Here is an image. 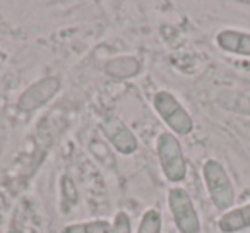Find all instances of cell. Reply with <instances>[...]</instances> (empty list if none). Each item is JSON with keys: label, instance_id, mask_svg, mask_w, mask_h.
Returning a JSON list of instances; mask_svg holds the SVG:
<instances>
[{"label": "cell", "instance_id": "obj_1", "mask_svg": "<svg viewBox=\"0 0 250 233\" xmlns=\"http://www.w3.org/2000/svg\"><path fill=\"white\" fill-rule=\"evenodd\" d=\"M202 180H204L206 191L211 199L212 206L218 211L226 212L235 204V187L229 178L226 168L223 167L221 161L209 158L202 163Z\"/></svg>", "mask_w": 250, "mask_h": 233}, {"label": "cell", "instance_id": "obj_2", "mask_svg": "<svg viewBox=\"0 0 250 233\" xmlns=\"http://www.w3.org/2000/svg\"><path fill=\"white\" fill-rule=\"evenodd\" d=\"M153 108L161 122L175 136H188L194 130V119L182 101L170 91H158L153 96Z\"/></svg>", "mask_w": 250, "mask_h": 233}, {"label": "cell", "instance_id": "obj_3", "mask_svg": "<svg viewBox=\"0 0 250 233\" xmlns=\"http://www.w3.org/2000/svg\"><path fill=\"white\" fill-rule=\"evenodd\" d=\"M156 154L165 178L171 184H180L187 178V160L173 132H161L156 139Z\"/></svg>", "mask_w": 250, "mask_h": 233}, {"label": "cell", "instance_id": "obj_4", "mask_svg": "<svg viewBox=\"0 0 250 233\" xmlns=\"http://www.w3.org/2000/svg\"><path fill=\"white\" fill-rule=\"evenodd\" d=\"M168 209L178 233H201V218L190 194L182 187L168 191Z\"/></svg>", "mask_w": 250, "mask_h": 233}, {"label": "cell", "instance_id": "obj_5", "mask_svg": "<svg viewBox=\"0 0 250 233\" xmlns=\"http://www.w3.org/2000/svg\"><path fill=\"white\" fill-rule=\"evenodd\" d=\"M100 129L108 143L113 146V149L124 156H130L139 148V141H137L136 134L118 117H113V115L104 117L100 124Z\"/></svg>", "mask_w": 250, "mask_h": 233}, {"label": "cell", "instance_id": "obj_6", "mask_svg": "<svg viewBox=\"0 0 250 233\" xmlns=\"http://www.w3.org/2000/svg\"><path fill=\"white\" fill-rule=\"evenodd\" d=\"M60 89V81L59 77H43L42 81H36L35 84L28 87L24 93L19 96L18 100V108L24 113H29V111L38 110L40 106L46 105Z\"/></svg>", "mask_w": 250, "mask_h": 233}, {"label": "cell", "instance_id": "obj_7", "mask_svg": "<svg viewBox=\"0 0 250 233\" xmlns=\"http://www.w3.org/2000/svg\"><path fill=\"white\" fill-rule=\"evenodd\" d=\"M216 45L226 53L250 57V33L226 28L216 35Z\"/></svg>", "mask_w": 250, "mask_h": 233}, {"label": "cell", "instance_id": "obj_8", "mask_svg": "<svg viewBox=\"0 0 250 233\" xmlns=\"http://www.w3.org/2000/svg\"><path fill=\"white\" fill-rule=\"evenodd\" d=\"M218 230L221 233H240L250 228V202L231 208L218 218Z\"/></svg>", "mask_w": 250, "mask_h": 233}, {"label": "cell", "instance_id": "obj_9", "mask_svg": "<svg viewBox=\"0 0 250 233\" xmlns=\"http://www.w3.org/2000/svg\"><path fill=\"white\" fill-rule=\"evenodd\" d=\"M141 70V64L134 57H117L111 59L104 67V72L113 79H129Z\"/></svg>", "mask_w": 250, "mask_h": 233}, {"label": "cell", "instance_id": "obj_10", "mask_svg": "<svg viewBox=\"0 0 250 233\" xmlns=\"http://www.w3.org/2000/svg\"><path fill=\"white\" fill-rule=\"evenodd\" d=\"M60 233H111V223L108 219L77 221L63 226Z\"/></svg>", "mask_w": 250, "mask_h": 233}, {"label": "cell", "instance_id": "obj_11", "mask_svg": "<svg viewBox=\"0 0 250 233\" xmlns=\"http://www.w3.org/2000/svg\"><path fill=\"white\" fill-rule=\"evenodd\" d=\"M137 233H163V214L154 208L146 209L141 216Z\"/></svg>", "mask_w": 250, "mask_h": 233}, {"label": "cell", "instance_id": "obj_12", "mask_svg": "<svg viewBox=\"0 0 250 233\" xmlns=\"http://www.w3.org/2000/svg\"><path fill=\"white\" fill-rule=\"evenodd\" d=\"M111 233H132V221L125 211H117L111 221Z\"/></svg>", "mask_w": 250, "mask_h": 233}, {"label": "cell", "instance_id": "obj_13", "mask_svg": "<svg viewBox=\"0 0 250 233\" xmlns=\"http://www.w3.org/2000/svg\"><path fill=\"white\" fill-rule=\"evenodd\" d=\"M5 233H26V232L18 225V223L14 221V223H11V226H9V230Z\"/></svg>", "mask_w": 250, "mask_h": 233}, {"label": "cell", "instance_id": "obj_14", "mask_svg": "<svg viewBox=\"0 0 250 233\" xmlns=\"http://www.w3.org/2000/svg\"><path fill=\"white\" fill-rule=\"evenodd\" d=\"M245 4H247V5H250V2H245Z\"/></svg>", "mask_w": 250, "mask_h": 233}]
</instances>
